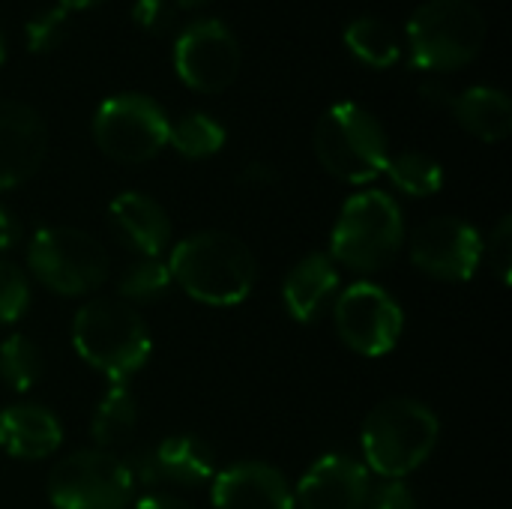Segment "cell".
Masks as SVG:
<instances>
[{
	"label": "cell",
	"instance_id": "obj_1",
	"mask_svg": "<svg viewBox=\"0 0 512 509\" xmlns=\"http://www.w3.org/2000/svg\"><path fill=\"white\" fill-rule=\"evenodd\" d=\"M171 279L204 306H237L255 288V255L228 231H198L183 237L168 258Z\"/></svg>",
	"mask_w": 512,
	"mask_h": 509
},
{
	"label": "cell",
	"instance_id": "obj_2",
	"mask_svg": "<svg viewBox=\"0 0 512 509\" xmlns=\"http://www.w3.org/2000/svg\"><path fill=\"white\" fill-rule=\"evenodd\" d=\"M72 348L111 384H126L150 360L153 339L144 318L129 303L90 300L75 312Z\"/></svg>",
	"mask_w": 512,
	"mask_h": 509
},
{
	"label": "cell",
	"instance_id": "obj_3",
	"mask_svg": "<svg viewBox=\"0 0 512 509\" xmlns=\"http://www.w3.org/2000/svg\"><path fill=\"white\" fill-rule=\"evenodd\" d=\"M441 438V420L417 399H387L363 423L366 468L384 480H405L429 462Z\"/></svg>",
	"mask_w": 512,
	"mask_h": 509
},
{
	"label": "cell",
	"instance_id": "obj_4",
	"mask_svg": "<svg viewBox=\"0 0 512 509\" xmlns=\"http://www.w3.org/2000/svg\"><path fill=\"white\" fill-rule=\"evenodd\" d=\"M405 243V219L393 195L366 189L351 195L330 234V258L354 273L384 270Z\"/></svg>",
	"mask_w": 512,
	"mask_h": 509
},
{
	"label": "cell",
	"instance_id": "obj_5",
	"mask_svg": "<svg viewBox=\"0 0 512 509\" xmlns=\"http://www.w3.org/2000/svg\"><path fill=\"white\" fill-rule=\"evenodd\" d=\"M312 144L321 168L354 186L375 180L390 162V144L381 120L357 102L327 108L315 126Z\"/></svg>",
	"mask_w": 512,
	"mask_h": 509
},
{
	"label": "cell",
	"instance_id": "obj_6",
	"mask_svg": "<svg viewBox=\"0 0 512 509\" xmlns=\"http://www.w3.org/2000/svg\"><path fill=\"white\" fill-rule=\"evenodd\" d=\"M486 42V18L471 0H426L408 21L411 63L429 72H456L474 63Z\"/></svg>",
	"mask_w": 512,
	"mask_h": 509
},
{
	"label": "cell",
	"instance_id": "obj_7",
	"mask_svg": "<svg viewBox=\"0 0 512 509\" xmlns=\"http://www.w3.org/2000/svg\"><path fill=\"white\" fill-rule=\"evenodd\" d=\"M27 267L33 279L60 297H87L108 279L105 246L69 225L39 228L27 243Z\"/></svg>",
	"mask_w": 512,
	"mask_h": 509
},
{
	"label": "cell",
	"instance_id": "obj_8",
	"mask_svg": "<svg viewBox=\"0 0 512 509\" xmlns=\"http://www.w3.org/2000/svg\"><path fill=\"white\" fill-rule=\"evenodd\" d=\"M171 120L144 93H117L96 108L93 141L120 165H144L168 147Z\"/></svg>",
	"mask_w": 512,
	"mask_h": 509
},
{
	"label": "cell",
	"instance_id": "obj_9",
	"mask_svg": "<svg viewBox=\"0 0 512 509\" xmlns=\"http://www.w3.org/2000/svg\"><path fill=\"white\" fill-rule=\"evenodd\" d=\"M135 483L114 453L78 450L60 459L48 474V501L54 509H126Z\"/></svg>",
	"mask_w": 512,
	"mask_h": 509
},
{
	"label": "cell",
	"instance_id": "obj_10",
	"mask_svg": "<svg viewBox=\"0 0 512 509\" xmlns=\"http://www.w3.org/2000/svg\"><path fill=\"white\" fill-rule=\"evenodd\" d=\"M339 339L360 357L390 354L405 330V312L399 300L375 282L348 285L333 306Z\"/></svg>",
	"mask_w": 512,
	"mask_h": 509
},
{
	"label": "cell",
	"instance_id": "obj_11",
	"mask_svg": "<svg viewBox=\"0 0 512 509\" xmlns=\"http://www.w3.org/2000/svg\"><path fill=\"white\" fill-rule=\"evenodd\" d=\"M174 69L180 81L198 93H222L240 72V42L234 30L216 18L192 21L174 45Z\"/></svg>",
	"mask_w": 512,
	"mask_h": 509
},
{
	"label": "cell",
	"instance_id": "obj_12",
	"mask_svg": "<svg viewBox=\"0 0 512 509\" xmlns=\"http://www.w3.org/2000/svg\"><path fill=\"white\" fill-rule=\"evenodd\" d=\"M411 261L420 273L441 282H468L483 261V237L456 216H435L411 237Z\"/></svg>",
	"mask_w": 512,
	"mask_h": 509
},
{
	"label": "cell",
	"instance_id": "obj_13",
	"mask_svg": "<svg viewBox=\"0 0 512 509\" xmlns=\"http://www.w3.org/2000/svg\"><path fill=\"white\" fill-rule=\"evenodd\" d=\"M372 495V477L354 456H321L300 480L294 507L300 509H366Z\"/></svg>",
	"mask_w": 512,
	"mask_h": 509
},
{
	"label": "cell",
	"instance_id": "obj_14",
	"mask_svg": "<svg viewBox=\"0 0 512 509\" xmlns=\"http://www.w3.org/2000/svg\"><path fill=\"white\" fill-rule=\"evenodd\" d=\"M48 150V129L39 111L0 99V192L30 180Z\"/></svg>",
	"mask_w": 512,
	"mask_h": 509
},
{
	"label": "cell",
	"instance_id": "obj_15",
	"mask_svg": "<svg viewBox=\"0 0 512 509\" xmlns=\"http://www.w3.org/2000/svg\"><path fill=\"white\" fill-rule=\"evenodd\" d=\"M210 483L216 509H294L288 477L267 462H237L219 471Z\"/></svg>",
	"mask_w": 512,
	"mask_h": 509
},
{
	"label": "cell",
	"instance_id": "obj_16",
	"mask_svg": "<svg viewBox=\"0 0 512 509\" xmlns=\"http://www.w3.org/2000/svg\"><path fill=\"white\" fill-rule=\"evenodd\" d=\"M111 234L141 258H159L171 243V219L159 201L144 192H123L108 207Z\"/></svg>",
	"mask_w": 512,
	"mask_h": 509
},
{
	"label": "cell",
	"instance_id": "obj_17",
	"mask_svg": "<svg viewBox=\"0 0 512 509\" xmlns=\"http://www.w3.org/2000/svg\"><path fill=\"white\" fill-rule=\"evenodd\" d=\"M60 441L63 426L45 405L21 402L0 411V450L6 456L21 462L48 459L57 453Z\"/></svg>",
	"mask_w": 512,
	"mask_h": 509
},
{
	"label": "cell",
	"instance_id": "obj_18",
	"mask_svg": "<svg viewBox=\"0 0 512 509\" xmlns=\"http://www.w3.org/2000/svg\"><path fill=\"white\" fill-rule=\"evenodd\" d=\"M336 291H339V267L333 264L330 255L312 252L288 270L282 282V303L294 321L312 324L336 300Z\"/></svg>",
	"mask_w": 512,
	"mask_h": 509
},
{
	"label": "cell",
	"instance_id": "obj_19",
	"mask_svg": "<svg viewBox=\"0 0 512 509\" xmlns=\"http://www.w3.org/2000/svg\"><path fill=\"white\" fill-rule=\"evenodd\" d=\"M450 111L465 132H471L486 144H498L510 135L512 102L498 87H486V84L468 87L465 93L453 96Z\"/></svg>",
	"mask_w": 512,
	"mask_h": 509
},
{
	"label": "cell",
	"instance_id": "obj_20",
	"mask_svg": "<svg viewBox=\"0 0 512 509\" xmlns=\"http://www.w3.org/2000/svg\"><path fill=\"white\" fill-rule=\"evenodd\" d=\"M162 483L177 486H201L210 483L216 471V450L198 435H168L153 447Z\"/></svg>",
	"mask_w": 512,
	"mask_h": 509
},
{
	"label": "cell",
	"instance_id": "obj_21",
	"mask_svg": "<svg viewBox=\"0 0 512 509\" xmlns=\"http://www.w3.org/2000/svg\"><path fill=\"white\" fill-rule=\"evenodd\" d=\"M138 429V402L129 384H111L105 396L99 399L93 420H90V435L96 450L114 453L129 447L132 435Z\"/></svg>",
	"mask_w": 512,
	"mask_h": 509
},
{
	"label": "cell",
	"instance_id": "obj_22",
	"mask_svg": "<svg viewBox=\"0 0 512 509\" xmlns=\"http://www.w3.org/2000/svg\"><path fill=\"white\" fill-rule=\"evenodd\" d=\"M345 45H348V51H351L360 63H366V66H372V69H390V66H396L399 57H402L396 30H393L387 21L375 18V15H360V18H354V21L345 27Z\"/></svg>",
	"mask_w": 512,
	"mask_h": 509
},
{
	"label": "cell",
	"instance_id": "obj_23",
	"mask_svg": "<svg viewBox=\"0 0 512 509\" xmlns=\"http://www.w3.org/2000/svg\"><path fill=\"white\" fill-rule=\"evenodd\" d=\"M384 171H387L390 183L411 198H429V195L441 192V186H444L441 162L420 150H405L399 156H390Z\"/></svg>",
	"mask_w": 512,
	"mask_h": 509
},
{
	"label": "cell",
	"instance_id": "obj_24",
	"mask_svg": "<svg viewBox=\"0 0 512 509\" xmlns=\"http://www.w3.org/2000/svg\"><path fill=\"white\" fill-rule=\"evenodd\" d=\"M225 126L210 117V114H201V111H192V114H183L177 123H171L168 129V144L186 156V159H207V156H216L222 147H225Z\"/></svg>",
	"mask_w": 512,
	"mask_h": 509
},
{
	"label": "cell",
	"instance_id": "obj_25",
	"mask_svg": "<svg viewBox=\"0 0 512 509\" xmlns=\"http://www.w3.org/2000/svg\"><path fill=\"white\" fill-rule=\"evenodd\" d=\"M42 366H45L42 351L33 339H27L21 333L3 339V345H0V378L12 390H18V393L30 390L42 378Z\"/></svg>",
	"mask_w": 512,
	"mask_h": 509
},
{
	"label": "cell",
	"instance_id": "obj_26",
	"mask_svg": "<svg viewBox=\"0 0 512 509\" xmlns=\"http://www.w3.org/2000/svg\"><path fill=\"white\" fill-rule=\"evenodd\" d=\"M171 270L165 261L159 258H138L135 264H129L120 276V297L123 303H153L159 297L168 294L171 288Z\"/></svg>",
	"mask_w": 512,
	"mask_h": 509
},
{
	"label": "cell",
	"instance_id": "obj_27",
	"mask_svg": "<svg viewBox=\"0 0 512 509\" xmlns=\"http://www.w3.org/2000/svg\"><path fill=\"white\" fill-rule=\"evenodd\" d=\"M30 306V279L12 261H0V327L21 321Z\"/></svg>",
	"mask_w": 512,
	"mask_h": 509
},
{
	"label": "cell",
	"instance_id": "obj_28",
	"mask_svg": "<svg viewBox=\"0 0 512 509\" xmlns=\"http://www.w3.org/2000/svg\"><path fill=\"white\" fill-rule=\"evenodd\" d=\"M66 27H69V18H66V9H60V6H51V9L33 15L24 27L27 48L36 54L54 51L66 39Z\"/></svg>",
	"mask_w": 512,
	"mask_h": 509
},
{
	"label": "cell",
	"instance_id": "obj_29",
	"mask_svg": "<svg viewBox=\"0 0 512 509\" xmlns=\"http://www.w3.org/2000/svg\"><path fill=\"white\" fill-rule=\"evenodd\" d=\"M483 255L489 258L492 273L498 276L501 285L512 282V219L504 216L495 231L489 234V243H483Z\"/></svg>",
	"mask_w": 512,
	"mask_h": 509
},
{
	"label": "cell",
	"instance_id": "obj_30",
	"mask_svg": "<svg viewBox=\"0 0 512 509\" xmlns=\"http://www.w3.org/2000/svg\"><path fill=\"white\" fill-rule=\"evenodd\" d=\"M129 477L135 486H144V489H156L162 486V474H159V465H156V456H153V447H135L129 450V456L123 459Z\"/></svg>",
	"mask_w": 512,
	"mask_h": 509
},
{
	"label": "cell",
	"instance_id": "obj_31",
	"mask_svg": "<svg viewBox=\"0 0 512 509\" xmlns=\"http://www.w3.org/2000/svg\"><path fill=\"white\" fill-rule=\"evenodd\" d=\"M369 509H417L414 492L402 480H387L369 495Z\"/></svg>",
	"mask_w": 512,
	"mask_h": 509
},
{
	"label": "cell",
	"instance_id": "obj_32",
	"mask_svg": "<svg viewBox=\"0 0 512 509\" xmlns=\"http://www.w3.org/2000/svg\"><path fill=\"white\" fill-rule=\"evenodd\" d=\"M132 18L144 30H159L165 21V0H135Z\"/></svg>",
	"mask_w": 512,
	"mask_h": 509
},
{
	"label": "cell",
	"instance_id": "obj_33",
	"mask_svg": "<svg viewBox=\"0 0 512 509\" xmlns=\"http://www.w3.org/2000/svg\"><path fill=\"white\" fill-rule=\"evenodd\" d=\"M135 509H195L192 504H186V501H180L177 495H165V492H150V495H144Z\"/></svg>",
	"mask_w": 512,
	"mask_h": 509
},
{
	"label": "cell",
	"instance_id": "obj_34",
	"mask_svg": "<svg viewBox=\"0 0 512 509\" xmlns=\"http://www.w3.org/2000/svg\"><path fill=\"white\" fill-rule=\"evenodd\" d=\"M243 183L246 186H270V183H276V171L264 162H252L243 168Z\"/></svg>",
	"mask_w": 512,
	"mask_h": 509
},
{
	"label": "cell",
	"instance_id": "obj_35",
	"mask_svg": "<svg viewBox=\"0 0 512 509\" xmlns=\"http://www.w3.org/2000/svg\"><path fill=\"white\" fill-rule=\"evenodd\" d=\"M15 240H18V225L12 219V213L6 207H0V252L12 249Z\"/></svg>",
	"mask_w": 512,
	"mask_h": 509
},
{
	"label": "cell",
	"instance_id": "obj_36",
	"mask_svg": "<svg viewBox=\"0 0 512 509\" xmlns=\"http://www.w3.org/2000/svg\"><path fill=\"white\" fill-rule=\"evenodd\" d=\"M429 102H435V105H447L450 108V102H453V93L447 90V87H441V84H423V90H420Z\"/></svg>",
	"mask_w": 512,
	"mask_h": 509
},
{
	"label": "cell",
	"instance_id": "obj_37",
	"mask_svg": "<svg viewBox=\"0 0 512 509\" xmlns=\"http://www.w3.org/2000/svg\"><path fill=\"white\" fill-rule=\"evenodd\" d=\"M99 3H105V0H60V9H93V6H99Z\"/></svg>",
	"mask_w": 512,
	"mask_h": 509
},
{
	"label": "cell",
	"instance_id": "obj_38",
	"mask_svg": "<svg viewBox=\"0 0 512 509\" xmlns=\"http://www.w3.org/2000/svg\"><path fill=\"white\" fill-rule=\"evenodd\" d=\"M210 0H177V6L180 9H201V6H207Z\"/></svg>",
	"mask_w": 512,
	"mask_h": 509
},
{
	"label": "cell",
	"instance_id": "obj_39",
	"mask_svg": "<svg viewBox=\"0 0 512 509\" xmlns=\"http://www.w3.org/2000/svg\"><path fill=\"white\" fill-rule=\"evenodd\" d=\"M3 60H6V45H3V36H0V66H3Z\"/></svg>",
	"mask_w": 512,
	"mask_h": 509
}]
</instances>
